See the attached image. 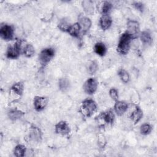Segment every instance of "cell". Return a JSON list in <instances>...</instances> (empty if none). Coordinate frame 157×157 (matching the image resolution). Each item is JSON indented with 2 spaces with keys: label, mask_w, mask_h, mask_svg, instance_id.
I'll return each instance as SVG.
<instances>
[{
  "label": "cell",
  "mask_w": 157,
  "mask_h": 157,
  "mask_svg": "<svg viewBox=\"0 0 157 157\" xmlns=\"http://www.w3.org/2000/svg\"><path fill=\"white\" fill-rule=\"evenodd\" d=\"M131 39V37L126 32L121 36L117 46V51L120 54L126 55L128 52Z\"/></svg>",
  "instance_id": "6da1fadb"
},
{
  "label": "cell",
  "mask_w": 157,
  "mask_h": 157,
  "mask_svg": "<svg viewBox=\"0 0 157 157\" xmlns=\"http://www.w3.org/2000/svg\"><path fill=\"white\" fill-rule=\"evenodd\" d=\"M81 110L86 117H91L97 110L96 102L92 99H86L82 102Z\"/></svg>",
  "instance_id": "7a4b0ae2"
},
{
  "label": "cell",
  "mask_w": 157,
  "mask_h": 157,
  "mask_svg": "<svg viewBox=\"0 0 157 157\" xmlns=\"http://www.w3.org/2000/svg\"><path fill=\"white\" fill-rule=\"evenodd\" d=\"M55 55V50L52 48H47L41 51L39 59L40 64L43 66L47 64Z\"/></svg>",
  "instance_id": "3957f363"
},
{
  "label": "cell",
  "mask_w": 157,
  "mask_h": 157,
  "mask_svg": "<svg viewBox=\"0 0 157 157\" xmlns=\"http://www.w3.org/2000/svg\"><path fill=\"white\" fill-rule=\"evenodd\" d=\"M21 42H17L13 45H10L7 50V57L10 59H15L18 57L20 53Z\"/></svg>",
  "instance_id": "277c9868"
},
{
  "label": "cell",
  "mask_w": 157,
  "mask_h": 157,
  "mask_svg": "<svg viewBox=\"0 0 157 157\" xmlns=\"http://www.w3.org/2000/svg\"><path fill=\"white\" fill-rule=\"evenodd\" d=\"M131 38L137 37L139 33V24L137 21L129 20L127 23V32Z\"/></svg>",
  "instance_id": "5b68a950"
},
{
  "label": "cell",
  "mask_w": 157,
  "mask_h": 157,
  "mask_svg": "<svg viewBox=\"0 0 157 157\" xmlns=\"http://www.w3.org/2000/svg\"><path fill=\"white\" fill-rule=\"evenodd\" d=\"M1 37L5 40H12L13 37V29L9 25H4L0 28Z\"/></svg>",
  "instance_id": "8992f818"
},
{
  "label": "cell",
  "mask_w": 157,
  "mask_h": 157,
  "mask_svg": "<svg viewBox=\"0 0 157 157\" xmlns=\"http://www.w3.org/2000/svg\"><path fill=\"white\" fill-rule=\"evenodd\" d=\"M98 88V82L94 78H88L83 85L85 91L88 94H93L95 93Z\"/></svg>",
  "instance_id": "52a82bcc"
},
{
  "label": "cell",
  "mask_w": 157,
  "mask_h": 157,
  "mask_svg": "<svg viewBox=\"0 0 157 157\" xmlns=\"http://www.w3.org/2000/svg\"><path fill=\"white\" fill-rule=\"evenodd\" d=\"M70 131V128L66 121H59L55 125V132L57 134L65 136L68 134Z\"/></svg>",
  "instance_id": "ba28073f"
},
{
  "label": "cell",
  "mask_w": 157,
  "mask_h": 157,
  "mask_svg": "<svg viewBox=\"0 0 157 157\" xmlns=\"http://www.w3.org/2000/svg\"><path fill=\"white\" fill-rule=\"evenodd\" d=\"M48 99L45 97L36 96L34 99V106L37 111H41L47 105Z\"/></svg>",
  "instance_id": "9c48e42d"
},
{
  "label": "cell",
  "mask_w": 157,
  "mask_h": 157,
  "mask_svg": "<svg viewBox=\"0 0 157 157\" xmlns=\"http://www.w3.org/2000/svg\"><path fill=\"white\" fill-rule=\"evenodd\" d=\"M81 30L83 33H86L87 31L89 30L91 26V21L90 20V18L86 17H81L79 18V22H78Z\"/></svg>",
  "instance_id": "30bf717a"
},
{
  "label": "cell",
  "mask_w": 157,
  "mask_h": 157,
  "mask_svg": "<svg viewBox=\"0 0 157 157\" xmlns=\"http://www.w3.org/2000/svg\"><path fill=\"white\" fill-rule=\"evenodd\" d=\"M128 105L123 101H117L114 105V110L118 115H123L127 110Z\"/></svg>",
  "instance_id": "8fae6325"
},
{
  "label": "cell",
  "mask_w": 157,
  "mask_h": 157,
  "mask_svg": "<svg viewBox=\"0 0 157 157\" xmlns=\"http://www.w3.org/2000/svg\"><path fill=\"white\" fill-rule=\"evenodd\" d=\"M99 24L102 29H107L110 28L112 24V19L108 15H102L100 18Z\"/></svg>",
  "instance_id": "7c38bea8"
},
{
  "label": "cell",
  "mask_w": 157,
  "mask_h": 157,
  "mask_svg": "<svg viewBox=\"0 0 157 157\" xmlns=\"http://www.w3.org/2000/svg\"><path fill=\"white\" fill-rule=\"evenodd\" d=\"M81 28L78 23H75L71 26H69L67 32L74 37H78Z\"/></svg>",
  "instance_id": "4fadbf2b"
},
{
  "label": "cell",
  "mask_w": 157,
  "mask_h": 157,
  "mask_svg": "<svg viewBox=\"0 0 157 157\" xmlns=\"http://www.w3.org/2000/svg\"><path fill=\"white\" fill-rule=\"evenodd\" d=\"M142 116H143L142 110L140 108L136 107V109L131 113L130 117L132 121L134 123V124H136L140 120Z\"/></svg>",
  "instance_id": "5bb4252c"
},
{
  "label": "cell",
  "mask_w": 157,
  "mask_h": 157,
  "mask_svg": "<svg viewBox=\"0 0 157 157\" xmlns=\"http://www.w3.org/2000/svg\"><path fill=\"white\" fill-rule=\"evenodd\" d=\"M102 120L107 124H112L113 122L115 115L112 110H108L106 112H104L101 115Z\"/></svg>",
  "instance_id": "9a60e30c"
},
{
  "label": "cell",
  "mask_w": 157,
  "mask_h": 157,
  "mask_svg": "<svg viewBox=\"0 0 157 157\" xmlns=\"http://www.w3.org/2000/svg\"><path fill=\"white\" fill-rule=\"evenodd\" d=\"M94 50L95 53L101 56H104L106 53V52H107L106 47L105 46V45L104 44H102L101 42L96 43L94 45Z\"/></svg>",
  "instance_id": "2e32d148"
},
{
  "label": "cell",
  "mask_w": 157,
  "mask_h": 157,
  "mask_svg": "<svg viewBox=\"0 0 157 157\" xmlns=\"http://www.w3.org/2000/svg\"><path fill=\"white\" fill-rule=\"evenodd\" d=\"M23 91V85L19 82L14 84L11 88V92L18 96H20Z\"/></svg>",
  "instance_id": "e0dca14e"
},
{
  "label": "cell",
  "mask_w": 157,
  "mask_h": 157,
  "mask_svg": "<svg viewBox=\"0 0 157 157\" xmlns=\"http://www.w3.org/2000/svg\"><path fill=\"white\" fill-rule=\"evenodd\" d=\"M29 136L30 138L34 141H39L40 139L41 138V134L40 130L36 127H33L31 128Z\"/></svg>",
  "instance_id": "ac0fdd59"
},
{
  "label": "cell",
  "mask_w": 157,
  "mask_h": 157,
  "mask_svg": "<svg viewBox=\"0 0 157 157\" xmlns=\"http://www.w3.org/2000/svg\"><path fill=\"white\" fill-rule=\"evenodd\" d=\"M140 39L142 42L147 45H150L152 42V38L151 34L148 31H143L140 34Z\"/></svg>",
  "instance_id": "d6986e66"
},
{
  "label": "cell",
  "mask_w": 157,
  "mask_h": 157,
  "mask_svg": "<svg viewBox=\"0 0 157 157\" xmlns=\"http://www.w3.org/2000/svg\"><path fill=\"white\" fill-rule=\"evenodd\" d=\"M26 152V148L24 145H18L15 147L13 151V154L15 156L17 157H22L25 155Z\"/></svg>",
  "instance_id": "ffe728a7"
},
{
  "label": "cell",
  "mask_w": 157,
  "mask_h": 157,
  "mask_svg": "<svg viewBox=\"0 0 157 157\" xmlns=\"http://www.w3.org/2000/svg\"><path fill=\"white\" fill-rule=\"evenodd\" d=\"M83 7L85 11L91 15L94 12V7L92 2L90 1H84L82 2Z\"/></svg>",
  "instance_id": "44dd1931"
},
{
  "label": "cell",
  "mask_w": 157,
  "mask_h": 157,
  "mask_svg": "<svg viewBox=\"0 0 157 157\" xmlns=\"http://www.w3.org/2000/svg\"><path fill=\"white\" fill-rule=\"evenodd\" d=\"M34 53H35V50L32 45L27 44L23 48V53L26 57H28V58L31 57L32 56H33Z\"/></svg>",
  "instance_id": "7402d4cb"
},
{
  "label": "cell",
  "mask_w": 157,
  "mask_h": 157,
  "mask_svg": "<svg viewBox=\"0 0 157 157\" xmlns=\"http://www.w3.org/2000/svg\"><path fill=\"white\" fill-rule=\"evenodd\" d=\"M23 115V113L20 110H12L9 112V117L11 120H16L19 119Z\"/></svg>",
  "instance_id": "603a6c76"
},
{
  "label": "cell",
  "mask_w": 157,
  "mask_h": 157,
  "mask_svg": "<svg viewBox=\"0 0 157 157\" xmlns=\"http://www.w3.org/2000/svg\"><path fill=\"white\" fill-rule=\"evenodd\" d=\"M118 75L121 80H122L123 82L124 83H127L129 80V75L128 72H127L124 69H121L118 72Z\"/></svg>",
  "instance_id": "cb8c5ba5"
},
{
  "label": "cell",
  "mask_w": 157,
  "mask_h": 157,
  "mask_svg": "<svg viewBox=\"0 0 157 157\" xmlns=\"http://www.w3.org/2000/svg\"><path fill=\"white\" fill-rule=\"evenodd\" d=\"M112 7V6L110 2L105 1L103 3V5L102 6V8H101V12L103 13V15H107V13L110 11Z\"/></svg>",
  "instance_id": "d4e9b609"
},
{
  "label": "cell",
  "mask_w": 157,
  "mask_h": 157,
  "mask_svg": "<svg viewBox=\"0 0 157 157\" xmlns=\"http://www.w3.org/2000/svg\"><path fill=\"white\" fill-rule=\"evenodd\" d=\"M140 131L141 134H142L144 135H147L151 132V127L149 124L145 123V124H143L140 126Z\"/></svg>",
  "instance_id": "484cf974"
},
{
  "label": "cell",
  "mask_w": 157,
  "mask_h": 157,
  "mask_svg": "<svg viewBox=\"0 0 157 157\" xmlns=\"http://www.w3.org/2000/svg\"><path fill=\"white\" fill-rule=\"evenodd\" d=\"M69 81L66 79V78H62L60 80L59 83V86L60 90H61L62 91H64L66 90H67L68 87H69Z\"/></svg>",
  "instance_id": "4316f807"
},
{
  "label": "cell",
  "mask_w": 157,
  "mask_h": 157,
  "mask_svg": "<svg viewBox=\"0 0 157 157\" xmlns=\"http://www.w3.org/2000/svg\"><path fill=\"white\" fill-rule=\"evenodd\" d=\"M109 94L110 96L112 98V99L114 101H117L118 98V93L116 89L112 88L109 91Z\"/></svg>",
  "instance_id": "83f0119b"
},
{
  "label": "cell",
  "mask_w": 157,
  "mask_h": 157,
  "mask_svg": "<svg viewBox=\"0 0 157 157\" xmlns=\"http://www.w3.org/2000/svg\"><path fill=\"white\" fill-rule=\"evenodd\" d=\"M98 69V64L96 62L93 61L89 66V71L91 74H94Z\"/></svg>",
  "instance_id": "f1b7e54d"
},
{
  "label": "cell",
  "mask_w": 157,
  "mask_h": 157,
  "mask_svg": "<svg viewBox=\"0 0 157 157\" xmlns=\"http://www.w3.org/2000/svg\"><path fill=\"white\" fill-rule=\"evenodd\" d=\"M134 7L139 10L142 12L144 10V4L141 2H135L134 4Z\"/></svg>",
  "instance_id": "f546056e"
},
{
  "label": "cell",
  "mask_w": 157,
  "mask_h": 157,
  "mask_svg": "<svg viewBox=\"0 0 157 157\" xmlns=\"http://www.w3.org/2000/svg\"><path fill=\"white\" fill-rule=\"evenodd\" d=\"M98 142H99V144H102L101 147H102V146L104 147V145H103V143L105 144V139H104V136H103L102 135H101V136H99Z\"/></svg>",
  "instance_id": "4dcf8cb0"
}]
</instances>
